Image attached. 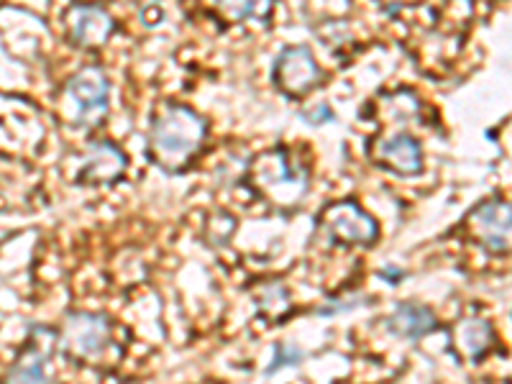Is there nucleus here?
Masks as SVG:
<instances>
[{"label":"nucleus","instance_id":"f257e3e1","mask_svg":"<svg viewBox=\"0 0 512 384\" xmlns=\"http://www.w3.org/2000/svg\"><path fill=\"white\" fill-rule=\"evenodd\" d=\"M205 131L208 126L203 116L185 105H169L167 111L154 118L152 134H149V152L157 167H162L169 175L187 167L190 159L200 152Z\"/></svg>","mask_w":512,"mask_h":384},{"label":"nucleus","instance_id":"f03ea898","mask_svg":"<svg viewBox=\"0 0 512 384\" xmlns=\"http://www.w3.org/2000/svg\"><path fill=\"white\" fill-rule=\"evenodd\" d=\"M251 180L267 198H272L282 208L300 203L308 190V172L285 149H274L256 159L251 167Z\"/></svg>","mask_w":512,"mask_h":384},{"label":"nucleus","instance_id":"7ed1b4c3","mask_svg":"<svg viewBox=\"0 0 512 384\" xmlns=\"http://www.w3.org/2000/svg\"><path fill=\"white\" fill-rule=\"evenodd\" d=\"M62 351L77 361H98L113 346V326L105 315L72 313L62 328Z\"/></svg>","mask_w":512,"mask_h":384},{"label":"nucleus","instance_id":"20e7f679","mask_svg":"<svg viewBox=\"0 0 512 384\" xmlns=\"http://www.w3.org/2000/svg\"><path fill=\"white\" fill-rule=\"evenodd\" d=\"M64 95L72 108V123L75 126H98L108 113V98H111V85L100 67H82L67 85Z\"/></svg>","mask_w":512,"mask_h":384},{"label":"nucleus","instance_id":"39448f33","mask_svg":"<svg viewBox=\"0 0 512 384\" xmlns=\"http://www.w3.org/2000/svg\"><path fill=\"white\" fill-rule=\"evenodd\" d=\"M320 228L331 236L338 244L349 246H369L377 241L379 228L369 213L359 208L351 200H341V203H333L323 210L320 216Z\"/></svg>","mask_w":512,"mask_h":384},{"label":"nucleus","instance_id":"423d86ee","mask_svg":"<svg viewBox=\"0 0 512 384\" xmlns=\"http://www.w3.org/2000/svg\"><path fill=\"white\" fill-rule=\"evenodd\" d=\"M26 349L18 354L16 364L8 372V384H49L52 382V349L54 336L49 328H34Z\"/></svg>","mask_w":512,"mask_h":384},{"label":"nucleus","instance_id":"0eeeda50","mask_svg":"<svg viewBox=\"0 0 512 384\" xmlns=\"http://www.w3.org/2000/svg\"><path fill=\"white\" fill-rule=\"evenodd\" d=\"M323 80L318 62L313 59L310 49L287 47L274 62V82L287 95H305Z\"/></svg>","mask_w":512,"mask_h":384},{"label":"nucleus","instance_id":"6e6552de","mask_svg":"<svg viewBox=\"0 0 512 384\" xmlns=\"http://www.w3.org/2000/svg\"><path fill=\"white\" fill-rule=\"evenodd\" d=\"M67 26H70L72 41H75L77 47L85 49L103 47L113 34L111 13L100 6H90V3L72 6L67 11Z\"/></svg>","mask_w":512,"mask_h":384},{"label":"nucleus","instance_id":"1a4fd4ad","mask_svg":"<svg viewBox=\"0 0 512 384\" xmlns=\"http://www.w3.org/2000/svg\"><path fill=\"white\" fill-rule=\"evenodd\" d=\"M477 239L492 251H512V203L492 200L472 216Z\"/></svg>","mask_w":512,"mask_h":384},{"label":"nucleus","instance_id":"9d476101","mask_svg":"<svg viewBox=\"0 0 512 384\" xmlns=\"http://www.w3.org/2000/svg\"><path fill=\"white\" fill-rule=\"evenodd\" d=\"M374 159L379 167L390 169L395 175H418L423 169V152L410 134H392L374 144Z\"/></svg>","mask_w":512,"mask_h":384},{"label":"nucleus","instance_id":"9b49d317","mask_svg":"<svg viewBox=\"0 0 512 384\" xmlns=\"http://www.w3.org/2000/svg\"><path fill=\"white\" fill-rule=\"evenodd\" d=\"M123 169H126V157L121 149L111 141H95L85 154L77 180L82 185H108L123 175Z\"/></svg>","mask_w":512,"mask_h":384},{"label":"nucleus","instance_id":"f8f14e48","mask_svg":"<svg viewBox=\"0 0 512 384\" xmlns=\"http://www.w3.org/2000/svg\"><path fill=\"white\" fill-rule=\"evenodd\" d=\"M387 328L392 331V336L415 341V338H423L425 333H431L433 328H436V315L428 308H423V305L402 303L400 308L390 315Z\"/></svg>","mask_w":512,"mask_h":384},{"label":"nucleus","instance_id":"ddd939ff","mask_svg":"<svg viewBox=\"0 0 512 384\" xmlns=\"http://www.w3.org/2000/svg\"><path fill=\"white\" fill-rule=\"evenodd\" d=\"M456 344H459V349L469 356L484 354V351L489 349V344H492V328H489L487 320H464V323H459V328H456Z\"/></svg>","mask_w":512,"mask_h":384},{"label":"nucleus","instance_id":"4468645a","mask_svg":"<svg viewBox=\"0 0 512 384\" xmlns=\"http://www.w3.org/2000/svg\"><path fill=\"white\" fill-rule=\"evenodd\" d=\"M231 21H267L274 0H213Z\"/></svg>","mask_w":512,"mask_h":384},{"label":"nucleus","instance_id":"2eb2a0df","mask_svg":"<svg viewBox=\"0 0 512 384\" xmlns=\"http://www.w3.org/2000/svg\"><path fill=\"white\" fill-rule=\"evenodd\" d=\"M259 305H262L264 313L280 315L282 310H287L290 300H287V292L280 285H267L262 290V295H259Z\"/></svg>","mask_w":512,"mask_h":384},{"label":"nucleus","instance_id":"dca6fc26","mask_svg":"<svg viewBox=\"0 0 512 384\" xmlns=\"http://www.w3.org/2000/svg\"><path fill=\"white\" fill-rule=\"evenodd\" d=\"M277 356H280V359L272 361L269 374H272L274 369H282V367H287V364H297V361H300V351L290 349V346H280V349H277Z\"/></svg>","mask_w":512,"mask_h":384},{"label":"nucleus","instance_id":"f3484780","mask_svg":"<svg viewBox=\"0 0 512 384\" xmlns=\"http://www.w3.org/2000/svg\"><path fill=\"white\" fill-rule=\"evenodd\" d=\"M331 118L333 113L328 111V105H315V108H310V113H305V121L308 123H326Z\"/></svg>","mask_w":512,"mask_h":384}]
</instances>
